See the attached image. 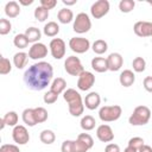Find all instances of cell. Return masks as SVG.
<instances>
[{"instance_id": "obj_21", "label": "cell", "mask_w": 152, "mask_h": 152, "mask_svg": "<svg viewBox=\"0 0 152 152\" xmlns=\"http://www.w3.org/2000/svg\"><path fill=\"white\" fill-rule=\"evenodd\" d=\"M65 88H66V82L63 77H57L55 78L52 82H51V86H50V90L56 93V94H62L65 91Z\"/></svg>"}, {"instance_id": "obj_25", "label": "cell", "mask_w": 152, "mask_h": 152, "mask_svg": "<svg viewBox=\"0 0 152 152\" xmlns=\"http://www.w3.org/2000/svg\"><path fill=\"white\" fill-rule=\"evenodd\" d=\"M43 32L46 37H56L59 32V25L55 21H49L48 24L44 25Z\"/></svg>"}, {"instance_id": "obj_9", "label": "cell", "mask_w": 152, "mask_h": 152, "mask_svg": "<svg viewBox=\"0 0 152 152\" xmlns=\"http://www.w3.org/2000/svg\"><path fill=\"white\" fill-rule=\"evenodd\" d=\"M50 53L55 59H62L65 56V43L61 38H53L50 42Z\"/></svg>"}, {"instance_id": "obj_4", "label": "cell", "mask_w": 152, "mask_h": 152, "mask_svg": "<svg viewBox=\"0 0 152 152\" xmlns=\"http://www.w3.org/2000/svg\"><path fill=\"white\" fill-rule=\"evenodd\" d=\"M122 114V108L119 104L114 106H103L99 110V118L103 122L116 121Z\"/></svg>"}, {"instance_id": "obj_45", "label": "cell", "mask_w": 152, "mask_h": 152, "mask_svg": "<svg viewBox=\"0 0 152 152\" xmlns=\"http://www.w3.org/2000/svg\"><path fill=\"white\" fill-rule=\"evenodd\" d=\"M104 152H120V146L118 144L110 142L104 147Z\"/></svg>"}, {"instance_id": "obj_10", "label": "cell", "mask_w": 152, "mask_h": 152, "mask_svg": "<svg viewBox=\"0 0 152 152\" xmlns=\"http://www.w3.org/2000/svg\"><path fill=\"white\" fill-rule=\"evenodd\" d=\"M12 138L14 140L15 144L18 145H25L30 141V134L28 131L25 126L23 125H17L15 127H13L12 131Z\"/></svg>"}, {"instance_id": "obj_32", "label": "cell", "mask_w": 152, "mask_h": 152, "mask_svg": "<svg viewBox=\"0 0 152 152\" xmlns=\"http://www.w3.org/2000/svg\"><path fill=\"white\" fill-rule=\"evenodd\" d=\"M135 7V2L133 0H121L119 2V10L122 13H129L134 10Z\"/></svg>"}, {"instance_id": "obj_50", "label": "cell", "mask_w": 152, "mask_h": 152, "mask_svg": "<svg viewBox=\"0 0 152 152\" xmlns=\"http://www.w3.org/2000/svg\"><path fill=\"white\" fill-rule=\"evenodd\" d=\"M147 2H148V5H151V6H152V1H147Z\"/></svg>"}, {"instance_id": "obj_37", "label": "cell", "mask_w": 152, "mask_h": 152, "mask_svg": "<svg viewBox=\"0 0 152 152\" xmlns=\"http://www.w3.org/2000/svg\"><path fill=\"white\" fill-rule=\"evenodd\" d=\"M142 145H145V141H144V139L140 138V137H133V138H131V139L128 140V146L132 147V148H134L135 151H139V148H140Z\"/></svg>"}, {"instance_id": "obj_18", "label": "cell", "mask_w": 152, "mask_h": 152, "mask_svg": "<svg viewBox=\"0 0 152 152\" xmlns=\"http://www.w3.org/2000/svg\"><path fill=\"white\" fill-rule=\"evenodd\" d=\"M91 68L96 72H106L108 71V62L104 57H95L91 59Z\"/></svg>"}, {"instance_id": "obj_43", "label": "cell", "mask_w": 152, "mask_h": 152, "mask_svg": "<svg viewBox=\"0 0 152 152\" xmlns=\"http://www.w3.org/2000/svg\"><path fill=\"white\" fill-rule=\"evenodd\" d=\"M56 5H57V1L56 0H40V6L44 7V8H46L48 11L55 8Z\"/></svg>"}, {"instance_id": "obj_29", "label": "cell", "mask_w": 152, "mask_h": 152, "mask_svg": "<svg viewBox=\"0 0 152 152\" xmlns=\"http://www.w3.org/2000/svg\"><path fill=\"white\" fill-rule=\"evenodd\" d=\"M18 114L14 112V110H11V112H7L5 115H4V118H2V120L5 121V124H6V126H11V127H15L17 126V124H18Z\"/></svg>"}, {"instance_id": "obj_46", "label": "cell", "mask_w": 152, "mask_h": 152, "mask_svg": "<svg viewBox=\"0 0 152 152\" xmlns=\"http://www.w3.org/2000/svg\"><path fill=\"white\" fill-rule=\"evenodd\" d=\"M138 152H152V147L150 146V145H142L140 148H139V151Z\"/></svg>"}, {"instance_id": "obj_31", "label": "cell", "mask_w": 152, "mask_h": 152, "mask_svg": "<svg viewBox=\"0 0 152 152\" xmlns=\"http://www.w3.org/2000/svg\"><path fill=\"white\" fill-rule=\"evenodd\" d=\"M34 116H36V121L37 124H42L48 120V110L44 107H36L34 108Z\"/></svg>"}, {"instance_id": "obj_15", "label": "cell", "mask_w": 152, "mask_h": 152, "mask_svg": "<svg viewBox=\"0 0 152 152\" xmlns=\"http://www.w3.org/2000/svg\"><path fill=\"white\" fill-rule=\"evenodd\" d=\"M107 62H108V69L110 71H118L121 69L124 64V58L119 52H112L107 57Z\"/></svg>"}, {"instance_id": "obj_28", "label": "cell", "mask_w": 152, "mask_h": 152, "mask_svg": "<svg viewBox=\"0 0 152 152\" xmlns=\"http://www.w3.org/2000/svg\"><path fill=\"white\" fill-rule=\"evenodd\" d=\"M91 49H93V51H94L96 55H102V53H104V52L108 50V44H107V42H104L103 39H97V40H95V42L93 43Z\"/></svg>"}, {"instance_id": "obj_6", "label": "cell", "mask_w": 152, "mask_h": 152, "mask_svg": "<svg viewBox=\"0 0 152 152\" xmlns=\"http://www.w3.org/2000/svg\"><path fill=\"white\" fill-rule=\"evenodd\" d=\"M64 69L71 76H80L84 71L83 65H82L80 58L76 57V56H69V57H66V59L64 62Z\"/></svg>"}, {"instance_id": "obj_38", "label": "cell", "mask_w": 152, "mask_h": 152, "mask_svg": "<svg viewBox=\"0 0 152 152\" xmlns=\"http://www.w3.org/2000/svg\"><path fill=\"white\" fill-rule=\"evenodd\" d=\"M88 150H90V147L84 141H82L78 138L74 140V152H87Z\"/></svg>"}, {"instance_id": "obj_19", "label": "cell", "mask_w": 152, "mask_h": 152, "mask_svg": "<svg viewBox=\"0 0 152 152\" xmlns=\"http://www.w3.org/2000/svg\"><path fill=\"white\" fill-rule=\"evenodd\" d=\"M5 14L8 18H17L20 14V6L17 1L12 0L5 5Z\"/></svg>"}, {"instance_id": "obj_7", "label": "cell", "mask_w": 152, "mask_h": 152, "mask_svg": "<svg viewBox=\"0 0 152 152\" xmlns=\"http://www.w3.org/2000/svg\"><path fill=\"white\" fill-rule=\"evenodd\" d=\"M110 5L108 0H97L90 7V14L95 19H101L109 12Z\"/></svg>"}, {"instance_id": "obj_5", "label": "cell", "mask_w": 152, "mask_h": 152, "mask_svg": "<svg viewBox=\"0 0 152 152\" xmlns=\"http://www.w3.org/2000/svg\"><path fill=\"white\" fill-rule=\"evenodd\" d=\"M91 28V20L89 18V15L84 12H81L76 15V18L74 19V25H72V30L76 33H86Z\"/></svg>"}, {"instance_id": "obj_27", "label": "cell", "mask_w": 152, "mask_h": 152, "mask_svg": "<svg viewBox=\"0 0 152 152\" xmlns=\"http://www.w3.org/2000/svg\"><path fill=\"white\" fill-rule=\"evenodd\" d=\"M39 139L43 144H46V145H50L52 142H55L56 140V135L55 133L51 131V129H43L39 134Z\"/></svg>"}, {"instance_id": "obj_47", "label": "cell", "mask_w": 152, "mask_h": 152, "mask_svg": "<svg viewBox=\"0 0 152 152\" xmlns=\"http://www.w3.org/2000/svg\"><path fill=\"white\" fill-rule=\"evenodd\" d=\"M62 2L64 5H66V6H71V5H75L77 2V0H63Z\"/></svg>"}, {"instance_id": "obj_16", "label": "cell", "mask_w": 152, "mask_h": 152, "mask_svg": "<svg viewBox=\"0 0 152 152\" xmlns=\"http://www.w3.org/2000/svg\"><path fill=\"white\" fill-rule=\"evenodd\" d=\"M100 103H101V97H100L99 93H96V91H90L84 97V106L89 110L96 109L100 106Z\"/></svg>"}, {"instance_id": "obj_24", "label": "cell", "mask_w": 152, "mask_h": 152, "mask_svg": "<svg viewBox=\"0 0 152 152\" xmlns=\"http://www.w3.org/2000/svg\"><path fill=\"white\" fill-rule=\"evenodd\" d=\"M27 58H28V53L26 52H17L14 56H13V64L17 69H23L25 65H26V62H27Z\"/></svg>"}, {"instance_id": "obj_11", "label": "cell", "mask_w": 152, "mask_h": 152, "mask_svg": "<svg viewBox=\"0 0 152 152\" xmlns=\"http://www.w3.org/2000/svg\"><path fill=\"white\" fill-rule=\"evenodd\" d=\"M95 83V76L93 72L90 71H87L84 70L80 76H78V80H77V88L80 90H89Z\"/></svg>"}, {"instance_id": "obj_40", "label": "cell", "mask_w": 152, "mask_h": 152, "mask_svg": "<svg viewBox=\"0 0 152 152\" xmlns=\"http://www.w3.org/2000/svg\"><path fill=\"white\" fill-rule=\"evenodd\" d=\"M77 138L78 139H81L82 141H84L90 148L94 146V139L91 138V135L90 134H88V133H80L78 135H77Z\"/></svg>"}, {"instance_id": "obj_33", "label": "cell", "mask_w": 152, "mask_h": 152, "mask_svg": "<svg viewBox=\"0 0 152 152\" xmlns=\"http://www.w3.org/2000/svg\"><path fill=\"white\" fill-rule=\"evenodd\" d=\"M132 66L135 72H142L146 69V61L142 57H135L132 62Z\"/></svg>"}, {"instance_id": "obj_20", "label": "cell", "mask_w": 152, "mask_h": 152, "mask_svg": "<svg viewBox=\"0 0 152 152\" xmlns=\"http://www.w3.org/2000/svg\"><path fill=\"white\" fill-rule=\"evenodd\" d=\"M57 19L62 24H69V23H71L74 20V13H72V11L70 8H68V7L65 8L64 7V8H62V10L58 11Z\"/></svg>"}, {"instance_id": "obj_35", "label": "cell", "mask_w": 152, "mask_h": 152, "mask_svg": "<svg viewBox=\"0 0 152 152\" xmlns=\"http://www.w3.org/2000/svg\"><path fill=\"white\" fill-rule=\"evenodd\" d=\"M11 70H12V64H11L10 59L1 56V58H0V74L1 75H7V74L11 72Z\"/></svg>"}, {"instance_id": "obj_30", "label": "cell", "mask_w": 152, "mask_h": 152, "mask_svg": "<svg viewBox=\"0 0 152 152\" xmlns=\"http://www.w3.org/2000/svg\"><path fill=\"white\" fill-rule=\"evenodd\" d=\"M28 43L30 42H28L27 37L25 36V33H19V34H17L13 38V44L18 49H25V48H27Z\"/></svg>"}, {"instance_id": "obj_12", "label": "cell", "mask_w": 152, "mask_h": 152, "mask_svg": "<svg viewBox=\"0 0 152 152\" xmlns=\"http://www.w3.org/2000/svg\"><path fill=\"white\" fill-rule=\"evenodd\" d=\"M48 55V48L45 44L43 43H34L32 44V46L28 50V57L33 61H38V59H43L44 57H46Z\"/></svg>"}, {"instance_id": "obj_3", "label": "cell", "mask_w": 152, "mask_h": 152, "mask_svg": "<svg viewBox=\"0 0 152 152\" xmlns=\"http://www.w3.org/2000/svg\"><path fill=\"white\" fill-rule=\"evenodd\" d=\"M151 119V110L146 106H138L134 108L133 113L131 114L128 122L132 126H144Z\"/></svg>"}, {"instance_id": "obj_22", "label": "cell", "mask_w": 152, "mask_h": 152, "mask_svg": "<svg viewBox=\"0 0 152 152\" xmlns=\"http://www.w3.org/2000/svg\"><path fill=\"white\" fill-rule=\"evenodd\" d=\"M21 118H23L24 124H26L30 127H33V126L37 125L36 116H34V108H26V109H24L23 114H21Z\"/></svg>"}, {"instance_id": "obj_1", "label": "cell", "mask_w": 152, "mask_h": 152, "mask_svg": "<svg viewBox=\"0 0 152 152\" xmlns=\"http://www.w3.org/2000/svg\"><path fill=\"white\" fill-rule=\"evenodd\" d=\"M53 76V68L50 63L40 61L38 63L32 64L24 74V82L25 84L36 91L45 89Z\"/></svg>"}, {"instance_id": "obj_34", "label": "cell", "mask_w": 152, "mask_h": 152, "mask_svg": "<svg viewBox=\"0 0 152 152\" xmlns=\"http://www.w3.org/2000/svg\"><path fill=\"white\" fill-rule=\"evenodd\" d=\"M34 18L38 20V21H45L48 18H49V11L42 6H38L34 8Z\"/></svg>"}, {"instance_id": "obj_48", "label": "cell", "mask_w": 152, "mask_h": 152, "mask_svg": "<svg viewBox=\"0 0 152 152\" xmlns=\"http://www.w3.org/2000/svg\"><path fill=\"white\" fill-rule=\"evenodd\" d=\"M19 4H20V5H24V6H28V5L33 4V0H28V1H25V0H19Z\"/></svg>"}, {"instance_id": "obj_44", "label": "cell", "mask_w": 152, "mask_h": 152, "mask_svg": "<svg viewBox=\"0 0 152 152\" xmlns=\"http://www.w3.org/2000/svg\"><path fill=\"white\" fill-rule=\"evenodd\" d=\"M142 84H144V88L146 91L152 93V76H146L142 81Z\"/></svg>"}, {"instance_id": "obj_26", "label": "cell", "mask_w": 152, "mask_h": 152, "mask_svg": "<svg viewBox=\"0 0 152 152\" xmlns=\"http://www.w3.org/2000/svg\"><path fill=\"white\" fill-rule=\"evenodd\" d=\"M81 128L83 131H91L95 128V125H96V121L95 119L91 116V115H84L82 119H81Z\"/></svg>"}, {"instance_id": "obj_41", "label": "cell", "mask_w": 152, "mask_h": 152, "mask_svg": "<svg viewBox=\"0 0 152 152\" xmlns=\"http://www.w3.org/2000/svg\"><path fill=\"white\" fill-rule=\"evenodd\" d=\"M0 152H20L19 147L13 144H4L0 147Z\"/></svg>"}, {"instance_id": "obj_13", "label": "cell", "mask_w": 152, "mask_h": 152, "mask_svg": "<svg viewBox=\"0 0 152 152\" xmlns=\"http://www.w3.org/2000/svg\"><path fill=\"white\" fill-rule=\"evenodd\" d=\"M96 137L102 142H110L114 139V132L109 125L102 124L96 128Z\"/></svg>"}, {"instance_id": "obj_39", "label": "cell", "mask_w": 152, "mask_h": 152, "mask_svg": "<svg viewBox=\"0 0 152 152\" xmlns=\"http://www.w3.org/2000/svg\"><path fill=\"white\" fill-rule=\"evenodd\" d=\"M57 99H58V94H56V93H53V91H51V90L46 91V93L44 94V96H43V100H44V102H45L46 104H52V103H55V102L57 101Z\"/></svg>"}, {"instance_id": "obj_36", "label": "cell", "mask_w": 152, "mask_h": 152, "mask_svg": "<svg viewBox=\"0 0 152 152\" xmlns=\"http://www.w3.org/2000/svg\"><path fill=\"white\" fill-rule=\"evenodd\" d=\"M12 30V24L10 20L5 19V18H1L0 19V34L1 36H5L7 33H10Z\"/></svg>"}, {"instance_id": "obj_17", "label": "cell", "mask_w": 152, "mask_h": 152, "mask_svg": "<svg viewBox=\"0 0 152 152\" xmlns=\"http://www.w3.org/2000/svg\"><path fill=\"white\" fill-rule=\"evenodd\" d=\"M119 82H120V84L122 87H126V88L133 86V83L135 82V75H134V72L132 70H129V69H126V70L121 71V74L119 76Z\"/></svg>"}, {"instance_id": "obj_14", "label": "cell", "mask_w": 152, "mask_h": 152, "mask_svg": "<svg viewBox=\"0 0 152 152\" xmlns=\"http://www.w3.org/2000/svg\"><path fill=\"white\" fill-rule=\"evenodd\" d=\"M133 31L138 37H152V23L150 21H137L133 26Z\"/></svg>"}, {"instance_id": "obj_2", "label": "cell", "mask_w": 152, "mask_h": 152, "mask_svg": "<svg viewBox=\"0 0 152 152\" xmlns=\"http://www.w3.org/2000/svg\"><path fill=\"white\" fill-rule=\"evenodd\" d=\"M63 99L68 103L69 113L72 116H81L83 114L84 101H82V96L78 91L72 88H69L63 93Z\"/></svg>"}, {"instance_id": "obj_42", "label": "cell", "mask_w": 152, "mask_h": 152, "mask_svg": "<svg viewBox=\"0 0 152 152\" xmlns=\"http://www.w3.org/2000/svg\"><path fill=\"white\" fill-rule=\"evenodd\" d=\"M62 152H74V140H65L61 146Z\"/></svg>"}, {"instance_id": "obj_8", "label": "cell", "mask_w": 152, "mask_h": 152, "mask_svg": "<svg viewBox=\"0 0 152 152\" xmlns=\"http://www.w3.org/2000/svg\"><path fill=\"white\" fill-rule=\"evenodd\" d=\"M69 48L76 53H84L90 48V42L83 37H72L69 40Z\"/></svg>"}, {"instance_id": "obj_23", "label": "cell", "mask_w": 152, "mask_h": 152, "mask_svg": "<svg viewBox=\"0 0 152 152\" xmlns=\"http://www.w3.org/2000/svg\"><path fill=\"white\" fill-rule=\"evenodd\" d=\"M25 36L27 37V39H28L30 43H33V44H34V43H38V42H39V39H40V37H42V32H40L39 28L32 26V27L26 28Z\"/></svg>"}, {"instance_id": "obj_49", "label": "cell", "mask_w": 152, "mask_h": 152, "mask_svg": "<svg viewBox=\"0 0 152 152\" xmlns=\"http://www.w3.org/2000/svg\"><path fill=\"white\" fill-rule=\"evenodd\" d=\"M124 152H138V151H135L134 148H132V147H129V146H127L125 150H124Z\"/></svg>"}]
</instances>
